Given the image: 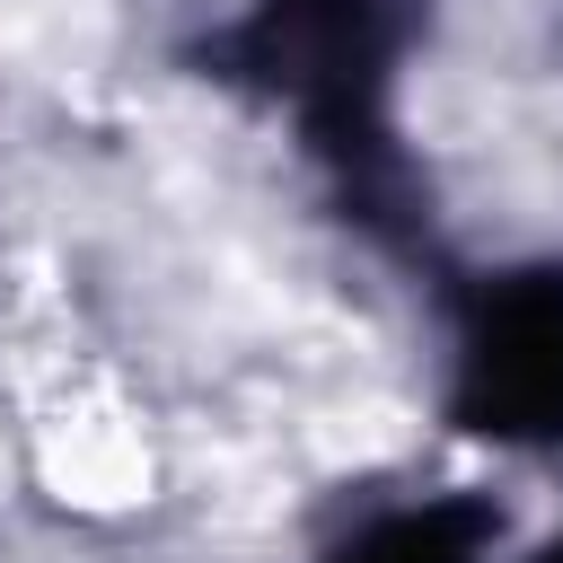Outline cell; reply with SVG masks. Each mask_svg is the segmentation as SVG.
<instances>
[{"label": "cell", "instance_id": "obj_1", "mask_svg": "<svg viewBox=\"0 0 563 563\" xmlns=\"http://www.w3.org/2000/svg\"><path fill=\"white\" fill-rule=\"evenodd\" d=\"M44 484L79 510H123L150 493V449L132 422L114 413H79V422H53L44 431Z\"/></svg>", "mask_w": 563, "mask_h": 563}]
</instances>
